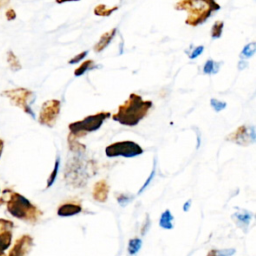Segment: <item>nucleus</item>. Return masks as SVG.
Segmentation results:
<instances>
[{"label":"nucleus","instance_id":"1","mask_svg":"<svg viewBox=\"0 0 256 256\" xmlns=\"http://www.w3.org/2000/svg\"><path fill=\"white\" fill-rule=\"evenodd\" d=\"M153 103L150 100H144L139 94L131 93L128 99L121 105L112 115L114 121L124 126H136L143 118H145L152 108Z\"/></svg>","mask_w":256,"mask_h":256},{"label":"nucleus","instance_id":"2","mask_svg":"<svg viewBox=\"0 0 256 256\" xmlns=\"http://www.w3.org/2000/svg\"><path fill=\"white\" fill-rule=\"evenodd\" d=\"M3 195L6 197L7 210L13 217L30 223L37 222L41 217L42 211L23 195L10 189L5 190Z\"/></svg>","mask_w":256,"mask_h":256},{"label":"nucleus","instance_id":"3","mask_svg":"<svg viewBox=\"0 0 256 256\" xmlns=\"http://www.w3.org/2000/svg\"><path fill=\"white\" fill-rule=\"evenodd\" d=\"M175 8L186 10L188 15L185 23L190 26H197L204 23L220 6L215 0H180Z\"/></svg>","mask_w":256,"mask_h":256},{"label":"nucleus","instance_id":"4","mask_svg":"<svg viewBox=\"0 0 256 256\" xmlns=\"http://www.w3.org/2000/svg\"><path fill=\"white\" fill-rule=\"evenodd\" d=\"M95 164H91L89 161L85 162L80 157L75 156L71 158L66 165L64 177L68 185L74 188H81L85 186L88 178L96 173Z\"/></svg>","mask_w":256,"mask_h":256},{"label":"nucleus","instance_id":"5","mask_svg":"<svg viewBox=\"0 0 256 256\" xmlns=\"http://www.w3.org/2000/svg\"><path fill=\"white\" fill-rule=\"evenodd\" d=\"M109 117H111L110 112L101 111L96 114L86 116L82 120L71 122L68 125L70 135H72L73 137H75L77 139L81 138V137L85 136L87 133L98 130L102 126L103 122L106 119H108Z\"/></svg>","mask_w":256,"mask_h":256},{"label":"nucleus","instance_id":"6","mask_svg":"<svg viewBox=\"0 0 256 256\" xmlns=\"http://www.w3.org/2000/svg\"><path fill=\"white\" fill-rule=\"evenodd\" d=\"M143 153L142 147L136 142L125 140L114 142L105 148V154L107 157H126L132 158Z\"/></svg>","mask_w":256,"mask_h":256},{"label":"nucleus","instance_id":"7","mask_svg":"<svg viewBox=\"0 0 256 256\" xmlns=\"http://www.w3.org/2000/svg\"><path fill=\"white\" fill-rule=\"evenodd\" d=\"M3 95L6 96L13 105L21 108L25 113L34 117V113L32 112L29 105V100L33 96L32 91L26 88H15L4 91Z\"/></svg>","mask_w":256,"mask_h":256},{"label":"nucleus","instance_id":"8","mask_svg":"<svg viewBox=\"0 0 256 256\" xmlns=\"http://www.w3.org/2000/svg\"><path fill=\"white\" fill-rule=\"evenodd\" d=\"M61 103L57 99L47 100L42 104L38 121L41 125L53 127L59 116Z\"/></svg>","mask_w":256,"mask_h":256},{"label":"nucleus","instance_id":"9","mask_svg":"<svg viewBox=\"0 0 256 256\" xmlns=\"http://www.w3.org/2000/svg\"><path fill=\"white\" fill-rule=\"evenodd\" d=\"M228 141H232L238 145L248 146L255 141V132L253 127H247L246 125L239 126L235 131L227 136Z\"/></svg>","mask_w":256,"mask_h":256},{"label":"nucleus","instance_id":"10","mask_svg":"<svg viewBox=\"0 0 256 256\" xmlns=\"http://www.w3.org/2000/svg\"><path fill=\"white\" fill-rule=\"evenodd\" d=\"M33 246V238L30 235H22L16 240L8 256H27Z\"/></svg>","mask_w":256,"mask_h":256},{"label":"nucleus","instance_id":"11","mask_svg":"<svg viewBox=\"0 0 256 256\" xmlns=\"http://www.w3.org/2000/svg\"><path fill=\"white\" fill-rule=\"evenodd\" d=\"M13 222L0 218V252H4L11 245Z\"/></svg>","mask_w":256,"mask_h":256},{"label":"nucleus","instance_id":"12","mask_svg":"<svg viewBox=\"0 0 256 256\" xmlns=\"http://www.w3.org/2000/svg\"><path fill=\"white\" fill-rule=\"evenodd\" d=\"M109 190L110 189H109V185H108L107 181L104 179H101L94 184L93 189H92V197L95 201L104 203V202H106V200L108 198Z\"/></svg>","mask_w":256,"mask_h":256},{"label":"nucleus","instance_id":"13","mask_svg":"<svg viewBox=\"0 0 256 256\" xmlns=\"http://www.w3.org/2000/svg\"><path fill=\"white\" fill-rule=\"evenodd\" d=\"M82 211V206L79 202L69 201L61 204L57 209L58 216L61 217H69L76 215Z\"/></svg>","mask_w":256,"mask_h":256},{"label":"nucleus","instance_id":"14","mask_svg":"<svg viewBox=\"0 0 256 256\" xmlns=\"http://www.w3.org/2000/svg\"><path fill=\"white\" fill-rule=\"evenodd\" d=\"M116 31L117 29L116 28H113L111 29L110 31H107L105 32L99 39V41L96 43V45L94 46V51L95 52H101L102 50H104L108 45L109 43L111 42V40L114 38L115 34H116Z\"/></svg>","mask_w":256,"mask_h":256},{"label":"nucleus","instance_id":"15","mask_svg":"<svg viewBox=\"0 0 256 256\" xmlns=\"http://www.w3.org/2000/svg\"><path fill=\"white\" fill-rule=\"evenodd\" d=\"M159 225L163 229H172L173 228V216L169 209L165 210L159 219Z\"/></svg>","mask_w":256,"mask_h":256},{"label":"nucleus","instance_id":"16","mask_svg":"<svg viewBox=\"0 0 256 256\" xmlns=\"http://www.w3.org/2000/svg\"><path fill=\"white\" fill-rule=\"evenodd\" d=\"M68 145H69V149L72 151V152H75V153H82L85 151L86 149V146L84 144H81L80 142L77 141V138L73 137L72 135L69 134L68 136Z\"/></svg>","mask_w":256,"mask_h":256},{"label":"nucleus","instance_id":"17","mask_svg":"<svg viewBox=\"0 0 256 256\" xmlns=\"http://www.w3.org/2000/svg\"><path fill=\"white\" fill-rule=\"evenodd\" d=\"M117 9H118L117 6L107 7L104 4H99L94 8V14H96L97 16H101V17H107L110 14H112L114 11H116Z\"/></svg>","mask_w":256,"mask_h":256},{"label":"nucleus","instance_id":"18","mask_svg":"<svg viewBox=\"0 0 256 256\" xmlns=\"http://www.w3.org/2000/svg\"><path fill=\"white\" fill-rule=\"evenodd\" d=\"M94 67H96V64L93 60L89 59V60H86L84 61L83 63L80 64V66H78L75 70H74V75L75 76H80L82 74H84L87 70H91L93 69Z\"/></svg>","mask_w":256,"mask_h":256},{"label":"nucleus","instance_id":"19","mask_svg":"<svg viewBox=\"0 0 256 256\" xmlns=\"http://www.w3.org/2000/svg\"><path fill=\"white\" fill-rule=\"evenodd\" d=\"M7 62L10 66V69L14 72L18 71L21 69V64L20 61L18 59V57L12 52V51H8L7 52Z\"/></svg>","mask_w":256,"mask_h":256},{"label":"nucleus","instance_id":"20","mask_svg":"<svg viewBox=\"0 0 256 256\" xmlns=\"http://www.w3.org/2000/svg\"><path fill=\"white\" fill-rule=\"evenodd\" d=\"M252 215L249 212H236L233 215V218L236 222L240 223V226H247L249 225V222L251 220Z\"/></svg>","mask_w":256,"mask_h":256},{"label":"nucleus","instance_id":"21","mask_svg":"<svg viewBox=\"0 0 256 256\" xmlns=\"http://www.w3.org/2000/svg\"><path fill=\"white\" fill-rule=\"evenodd\" d=\"M141 245H142L141 239H139V238L130 239L129 242H128V252H129V254H131V255L136 254L139 251V249L141 248Z\"/></svg>","mask_w":256,"mask_h":256},{"label":"nucleus","instance_id":"22","mask_svg":"<svg viewBox=\"0 0 256 256\" xmlns=\"http://www.w3.org/2000/svg\"><path fill=\"white\" fill-rule=\"evenodd\" d=\"M59 165H60V158L57 157L56 160H55V164H54V168L47 180V185H46V188H49L50 186L53 185V183L55 182L56 180V177H57V174H58V170H59Z\"/></svg>","mask_w":256,"mask_h":256},{"label":"nucleus","instance_id":"23","mask_svg":"<svg viewBox=\"0 0 256 256\" xmlns=\"http://www.w3.org/2000/svg\"><path fill=\"white\" fill-rule=\"evenodd\" d=\"M235 253L234 249H212L206 256H231Z\"/></svg>","mask_w":256,"mask_h":256},{"label":"nucleus","instance_id":"24","mask_svg":"<svg viewBox=\"0 0 256 256\" xmlns=\"http://www.w3.org/2000/svg\"><path fill=\"white\" fill-rule=\"evenodd\" d=\"M223 27H224V23L220 20L216 21L214 23V25L212 26V29H211V37L212 38H219L222 34V31H223Z\"/></svg>","mask_w":256,"mask_h":256},{"label":"nucleus","instance_id":"25","mask_svg":"<svg viewBox=\"0 0 256 256\" xmlns=\"http://www.w3.org/2000/svg\"><path fill=\"white\" fill-rule=\"evenodd\" d=\"M256 51V44L255 42H251L248 45H246L241 53L242 57H251Z\"/></svg>","mask_w":256,"mask_h":256},{"label":"nucleus","instance_id":"26","mask_svg":"<svg viewBox=\"0 0 256 256\" xmlns=\"http://www.w3.org/2000/svg\"><path fill=\"white\" fill-rule=\"evenodd\" d=\"M210 104H211V106L213 107V109H214L215 111H217V112L223 110V109L226 107V103H225V102H222V101L217 100V99H214V98L211 99Z\"/></svg>","mask_w":256,"mask_h":256},{"label":"nucleus","instance_id":"27","mask_svg":"<svg viewBox=\"0 0 256 256\" xmlns=\"http://www.w3.org/2000/svg\"><path fill=\"white\" fill-rule=\"evenodd\" d=\"M214 66H215V63L213 60H208L206 61L205 63V66H204V73H215V70H214Z\"/></svg>","mask_w":256,"mask_h":256},{"label":"nucleus","instance_id":"28","mask_svg":"<svg viewBox=\"0 0 256 256\" xmlns=\"http://www.w3.org/2000/svg\"><path fill=\"white\" fill-rule=\"evenodd\" d=\"M87 51H83V52H81L80 54H77L76 56H74L73 58H71L70 60H69V64H74V63H79L83 58H85V56L87 55Z\"/></svg>","mask_w":256,"mask_h":256},{"label":"nucleus","instance_id":"29","mask_svg":"<svg viewBox=\"0 0 256 256\" xmlns=\"http://www.w3.org/2000/svg\"><path fill=\"white\" fill-rule=\"evenodd\" d=\"M154 175H155V164H154V166H153V170H152V172L150 173L149 177L147 178L146 182H145V183L142 185V187H141V188H140V190L138 191V193H139V194H140V193H141V192H142V191H143V190H144V189H145V188H146V187L149 185V183H150V182H151V180L153 179Z\"/></svg>","mask_w":256,"mask_h":256},{"label":"nucleus","instance_id":"30","mask_svg":"<svg viewBox=\"0 0 256 256\" xmlns=\"http://www.w3.org/2000/svg\"><path fill=\"white\" fill-rule=\"evenodd\" d=\"M118 203H120L121 205H125L130 201V197L128 195L125 194H119L118 196H116Z\"/></svg>","mask_w":256,"mask_h":256},{"label":"nucleus","instance_id":"31","mask_svg":"<svg viewBox=\"0 0 256 256\" xmlns=\"http://www.w3.org/2000/svg\"><path fill=\"white\" fill-rule=\"evenodd\" d=\"M203 52V46H198L197 48L194 49V51L191 53V55L189 56L191 59H194L196 58L197 56H199L201 53Z\"/></svg>","mask_w":256,"mask_h":256},{"label":"nucleus","instance_id":"32","mask_svg":"<svg viewBox=\"0 0 256 256\" xmlns=\"http://www.w3.org/2000/svg\"><path fill=\"white\" fill-rule=\"evenodd\" d=\"M15 17H16V13H15V11L13 10V9H8L7 11H6V18H7V20H13V19H15Z\"/></svg>","mask_w":256,"mask_h":256},{"label":"nucleus","instance_id":"33","mask_svg":"<svg viewBox=\"0 0 256 256\" xmlns=\"http://www.w3.org/2000/svg\"><path fill=\"white\" fill-rule=\"evenodd\" d=\"M189 206H190V200H188V201L184 204V206H183V210H184V211H188Z\"/></svg>","mask_w":256,"mask_h":256},{"label":"nucleus","instance_id":"34","mask_svg":"<svg viewBox=\"0 0 256 256\" xmlns=\"http://www.w3.org/2000/svg\"><path fill=\"white\" fill-rule=\"evenodd\" d=\"M3 148H4V142H3V140L0 139V156H1V154H2Z\"/></svg>","mask_w":256,"mask_h":256},{"label":"nucleus","instance_id":"35","mask_svg":"<svg viewBox=\"0 0 256 256\" xmlns=\"http://www.w3.org/2000/svg\"><path fill=\"white\" fill-rule=\"evenodd\" d=\"M67 1H78V0H56L57 3H63V2H67Z\"/></svg>","mask_w":256,"mask_h":256},{"label":"nucleus","instance_id":"36","mask_svg":"<svg viewBox=\"0 0 256 256\" xmlns=\"http://www.w3.org/2000/svg\"><path fill=\"white\" fill-rule=\"evenodd\" d=\"M0 256H6L4 252H0Z\"/></svg>","mask_w":256,"mask_h":256},{"label":"nucleus","instance_id":"37","mask_svg":"<svg viewBox=\"0 0 256 256\" xmlns=\"http://www.w3.org/2000/svg\"><path fill=\"white\" fill-rule=\"evenodd\" d=\"M2 5H3V3H2V2H1V0H0V7H1Z\"/></svg>","mask_w":256,"mask_h":256}]
</instances>
